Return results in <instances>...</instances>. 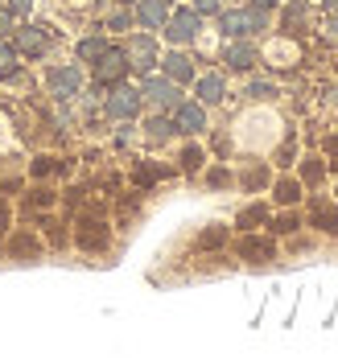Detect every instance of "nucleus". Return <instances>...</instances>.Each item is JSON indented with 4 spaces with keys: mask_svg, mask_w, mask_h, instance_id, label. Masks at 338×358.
<instances>
[{
    "mask_svg": "<svg viewBox=\"0 0 338 358\" xmlns=\"http://www.w3.org/2000/svg\"><path fill=\"white\" fill-rule=\"evenodd\" d=\"M256 29H264V8H231V13H223V34L244 37V34H256Z\"/></svg>",
    "mask_w": 338,
    "mask_h": 358,
    "instance_id": "obj_1",
    "label": "nucleus"
},
{
    "mask_svg": "<svg viewBox=\"0 0 338 358\" xmlns=\"http://www.w3.org/2000/svg\"><path fill=\"white\" fill-rule=\"evenodd\" d=\"M198 13L194 8H182V13H174V17H165V37L174 41V45H186V41H194L198 37Z\"/></svg>",
    "mask_w": 338,
    "mask_h": 358,
    "instance_id": "obj_2",
    "label": "nucleus"
},
{
    "mask_svg": "<svg viewBox=\"0 0 338 358\" xmlns=\"http://www.w3.org/2000/svg\"><path fill=\"white\" fill-rule=\"evenodd\" d=\"M78 83H83V71H78V66H58V71H50V78H45V87H50L54 99L78 95Z\"/></svg>",
    "mask_w": 338,
    "mask_h": 358,
    "instance_id": "obj_3",
    "label": "nucleus"
},
{
    "mask_svg": "<svg viewBox=\"0 0 338 358\" xmlns=\"http://www.w3.org/2000/svg\"><path fill=\"white\" fill-rule=\"evenodd\" d=\"M141 91H132V87H115L112 95H108V115L112 120H132L136 111H141Z\"/></svg>",
    "mask_w": 338,
    "mask_h": 358,
    "instance_id": "obj_4",
    "label": "nucleus"
},
{
    "mask_svg": "<svg viewBox=\"0 0 338 358\" xmlns=\"http://www.w3.org/2000/svg\"><path fill=\"white\" fill-rule=\"evenodd\" d=\"M124 74H128V54L124 50H104L95 58V78L99 83H120Z\"/></svg>",
    "mask_w": 338,
    "mask_h": 358,
    "instance_id": "obj_5",
    "label": "nucleus"
},
{
    "mask_svg": "<svg viewBox=\"0 0 338 358\" xmlns=\"http://www.w3.org/2000/svg\"><path fill=\"white\" fill-rule=\"evenodd\" d=\"M141 95H149V103H157V108H178L182 103L174 78H145V91Z\"/></svg>",
    "mask_w": 338,
    "mask_h": 358,
    "instance_id": "obj_6",
    "label": "nucleus"
},
{
    "mask_svg": "<svg viewBox=\"0 0 338 358\" xmlns=\"http://www.w3.org/2000/svg\"><path fill=\"white\" fill-rule=\"evenodd\" d=\"M45 50H50V37H45V29H38V25H25V29H17V54L41 58Z\"/></svg>",
    "mask_w": 338,
    "mask_h": 358,
    "instance_id": "obj_7",
    "label": "nucleus"
},
{
    "mask_svg": "<svg viewBox=\"0 0 338 358\" xmlns=\"http://www.w3.org/2000/svg\"><path fill=\"white\" fill-rule=\"evenodd\" d=\"M124 54H128V66H136V71H145V74H149L153 62H157V45H153V37H136Z\"/></svg>",
    "mask_w": 338,
    "mask_h": 358,
    "instance_id": "obj_8",
    "label": "nucleus"
},
{
    "mask_svg": "<svg viewBox=\"0 0 338 358\" xmlns=\"http://www.w3.org/2000/svg\"><path fill=\"white\" fill-rule=\"evenodd\" d=\"M165 17H169L165 0H136V21H141V25L161 29V25H165Z\"/></svg>",
    "mask_w": 338,
    "mask_h": 358,
    "instance_id": "obj_9",
    "label": "nucleus"
},
{
    "mask_svg": "<svg viewBox=\"0 0 338 358\" xmlns=\"http://www.w3.org/2000/svg\"><path fill=\"white\" fill-rule=\"evenodd\" d=\"M178 128L182 132H202L206 128V111L198 103H178Z\"/></svg>",
    "mask_w": 338,
    "mask_h": 358,
    "instance_id": "obj_10",
    "label": "nucleus"
},
{
    "mask_svg": "<svg viewBox=\"0 0 338 358\" xmlns=\"http://www.w3.org/2000/svg\"><path fill=\"white\" fill-rule=\"evenodd\" d=\"M165 74H169L174 83H190V78H194V62H190L182 50H174V54L165 58Z\"/></svg>",
    "mask_w": 338,
    "mask_h": 358,
    "instance_id": "obj_11",
    "label": "nucleus"
},
{
    "mask_svg": "<svg viewBox=\"0 0 338 358\" xmlns=\"http://www.w3.org/2000/svg\"><path fill=\"white\" fill-rule=\"evenodd\" d=\"M227 62H231L235 71H248V66L256 62V50H252L248 41H231V45H227Z\"/></svg>",
    "mask_w": 338,
    "mask_h": 358,
    "instance_id": "obj_12",
    "label": "nucleus"
},
{
    "mask_svg": "<svg viewBox=\"0 0 338 358\" xmlns=\"http://www.w3.org/2000/svg\"><path fill=\"white\" fill-rule=\"evenodd\" d=\"M223 78L219 74H206V78H198V99L202 103H223Z\"/></svg>",
    "mask_w": 338,
    "mask_h": 358,
    "instance_id": "obj_13",
    "label": "nucleus"
},
{
    "mask_svg": "<svg viewBox=\"0 0 338 358\" xmlns=\"http://www.w3.org/2000/svg\"><path fill=\"white\" fill-rule=\"evenodd\" d=\"M104 50H108V41H104V37H87V41H78V58H83V62H95Z\"/></svg>",
    "mask_w": 338,
    "mask_h": 358,
    "instance_id": "obj_14",
    "label": "nucleus"
},
{
    "mask_svg": "<svg viewBox=\"0 0 338 358\" xmlns=\"http://www.w3.org/2000/svg\"><path fill=\"white\" fill-rule=\"evenodd\" d=\"M8 74H17V50L0 41V78H8Z\"/></svg>",
    "mask_w": 338,
    "mask_h": 358,
    "instance_id": "obj_15",
    "label": "nucleus"
},
{
    "mask_svg": "<svg viewBox=\"0 0 338 358\" xmlns=\"http://www.w3.org/2000/svg\"><path fill=\"white\" fill-rule=\"evenodd\" d=\"M169 132H174V124H169V120H161V115L149 120V136H153V141H165Z\"/></svg>",
    "mask_w": 338,
    "mask_h": 358,
    "instance_id": "obj_16",
    "label": "nucleus"
},
{
    "mask_svg": "<svg viewBox=\"0 0 338 358\" xmlns=\"http://www.w3.org/2000/svg\"><path fill=\"white\" fill-rule=\"evenodd\" d=\"M248 95H252V99H272L276 91H272V83H252V87H248Z\"/></svg>",
    "mask_w": 338,
    "mask_h": 358,
    "instance_id": "obj_17",
    "label": "nucleus"
},
{
    "mask_svg": "<svg viewBox=\"0 0 338 358\" xmlns=\"http://www.w3.org/2000/svg\"><path fill=\"white\" fill-rule=\"evenodd\" d=\"M318 222H322L326 231H338V210H326V206H322V210H318Z\"/></svg>",
    "mask_w": 338,
    "mask_h": 358,
    "instance_id": "obj_18",
    "label": "nucleus"
},
{
    "mask_svg": "<svg viewBox=\"0 0 338 358\" xmlns=\"http://www.w3.org/2000/svg\"><path fill=\"white\" fill-rule=\"evenodd\" d=\"M182 165H186L190 173H194V169L202 165V152H198V148H186V152H182Z\"/></svg>",
    "mask_w": 338,
    "mask_h": 358,
    "instance_id": "obj_19",
    "label": "nucleus"
},
{
    "mask_svg": "<svg viewBox=\"0 0 338 358\" xmlns=\"http://www.w3.org/2000/svg\"><path fill=\"white\" fill-rule=\"evenodd\" d=\"M276 198H281V202H293V198H297V185H293V181H281V185H276Z\"/></svg>",
    "mask_w": 338,
    "mask_h": 358,
    "instance_id": "obj_20",
    "label": "nucleus"
},
{
    "mask_svg": "<svg viewBox=\"0 0 338 358\" xmlns=\"http://www.w3.org/2000/svg\"><path fill=\"white\" fill-rule=\"evenodd\" d=\"M244 255H268V243H244Z\"/></svg>",
    "mask_w": 338,
    "mask_h": 358,
    "instance_id": "obj_21",
    "label": "nucleus"
},
{
    "mask_svg": "<svg viewBox=\"0 0 338 358\" xmlns=\"http://www.w3.org/2000/svg\"><path fill=\"white\" fill-rule=\"evenodd\" d=\"M322 178V165H318V161H309V165H305V181H318Z\"/></svg>",
    "mask_w": 338,
    "mask_h": 358,
    "instance_id": "obj_22",
    "label": "nucleus"
},
{
    "mask_svg": "<svg viewBox=\"0 0 338 358\" xmlns=\"http://www.w3.org/2000/svg\"><path fill=\"white\" fill-rule=\"evenodd\" d=\"M260 218H264V210H256V206H252V210H244V218H239V222L248 227V222H260Z\"/></svg>",
    "mask_w": 338,
    "mask_h": 358,
    "instance_id": "obj_23",
    "label": "nucleus"
},
{
    "mask_svg": "<svg viewBox=\"0 0 338 358\" xmlns=\"http://www.w3.org/2000/svg\"><path fill=\"white\" fill-rule=\"evenodd\" d=\"M29 8H34V0H13V13H21V17H25Z\"/></svg>",
    "mask_w": 338,
    "mask_h": 358,
    "instance_id": "obj_24",
    "label": "nucleus"
},
{
    "mask_svg": "<svg viewBox=\"0 0 338 358\" xmlns=\"http://www.w3.org/2000/svg\"><path fill=\"white\" fill-rule=\"evenodd\" d=\"M198 4V13H215V0H194Z\"/></svg>",
    "mask_w": 338,
    "mask_h": 358,
    "instance_id": "obj_25",
    "label": "nucleus"
},
{
    "mask_svg": "<svg viewBox=\"0 0 338 358\" xmlns=\"http://www.w3.org/2000/svg\"><path fill=\"white\" fill-rule=\"evenodd\" d=\"M8 29H13V21H8V13H0V37L8 34Z\"/></svg>",
    "mask_w": 338,
    "mask_h": 358,
    "instance_id": "obj_26",
    "label": "nucleus"
},
{
    "mask_svg": "<svg viewBox=\"0 0 338 358\" xmlns=\"http://www.w3.org/2000/svg\"><path fill=\"white\" fill-rule=\"evenodd\" d=\"M252 4H256V8H268V4H272V0H252Z\"/></svg>",
    "mask_w": 338,
    "mask_h": 358,
    "instance_id": "obj_27",
    "label": "nucleus"
},
{
    "mask_svg": "<svg viewBox=\"0 0 338 358\" xmlns=\"http://www.w3.org/2000/svg\"><path fill=\"white\" fill-rule=\"evenodd\" d=\"M330 152H335V157H338V136H335V141H330Z\"/></svg>",
    "mask_w": 338,
    "mask_h": 358,
    "instance_id": "obj_28",
    "label": "nucleus"
},
{
    "mask_svg": "<svg viewBox=\"0 0 338 358\" xmlns=\"http://www.w3.org/2000/svg\"><path fill=\"white\" fill-rule=\"evenodd\" d=\"M326 4H330V8H335V13H338V0H326Z\"/></svg>",
    "mask_w": 338,
    "mask_h": 358,
    "instance_id": "obj_29",
    "label": "nucleus"
}]
</instances>
